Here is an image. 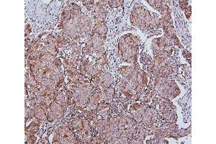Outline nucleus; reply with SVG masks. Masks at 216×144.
<instances>
[{
  "instance_id": "1",
  "label": "nucleus",
  "mask_w": 216,
  "mask_h": 144,
  "mask_svg": "<svg viewBox=\"0 0 216 144\" xmlns=\"http://www.w3.org/2000/svg\"><path fill=\"white\" fill-rule=\"evenodd\" d=\"M123 1H120V0H115V1H108V5L111 7V8H116V7H119L120 6L122 5Z\"/></svg>"
},
{
  "instance_id": "3",
  "label": "nucleus",
  "mask_w": 216,
  "mask_h": 144,
  "mask_svg": "<svg viewBox=\"0 0 216 144\" xmlns=\"http://www.w3.org/2000/svg\"><path fill=\"white\" fill-rule=\"evenodd\" d=\"M182 54H183V56H184L188 61H190V63L191 64V53H189L187 50H183Z\"/></svg>"
},
{
  "instance_id": "5",
  "label": "nucleus",
  "mask_w": 216,
  "mask_h": 144,
  "mask_svg": "<svg viewBox=\"0 0 216 144\" xmlns=\"http://www.w3.org/2000/svg\"><path fill=\"white\" fill-rule=\"evenodd\" d=\"M31 30H31L30 25H27L26 27H25V36H26V37L30 33Z\"/></svg>"
},
{
  "instance_id": "4",
  "label": "nucleus",
  "mask_w": 216,
  "mask_h": 144,
  "mask_svg": "<svg viewBox=\"0 0 216 144\" xmlns=\"http://www.w3.org/2000/svg\"><path fill=\"white\" fill-rule=\"evenodd\" d=\"M191 8H192L191 6L189 5V6L187 7V9L185 10V13L186 17H187V19H189L190 18V17H191V12H192V9H191Z\"/></svg>"
},
{
  "instance_id": "2",
  "label": "nucleus",
  "mask_w": 216,
  "mask_h": 144,
  "mask_svg": "<svg viewBox=\"0 0 216 144\" xmlns=\"http://www.w3.org/2000/svg\"><path fill=\"white\" fill-rule=\"evenodd\" d=\"M179 6H180L181 9L184 11L189 6V1H179Z\"/></svg>"
}]
</instances>
